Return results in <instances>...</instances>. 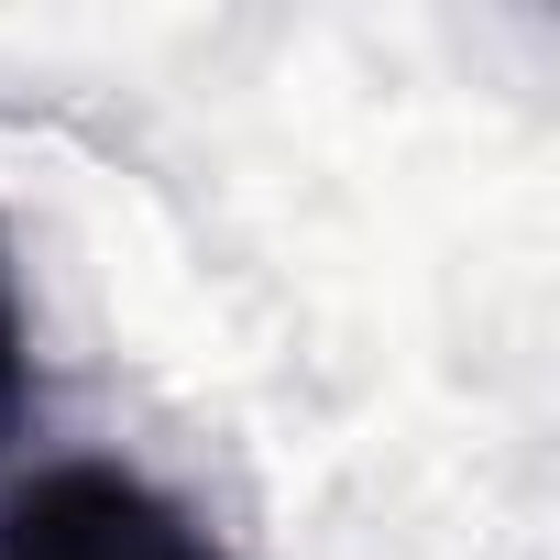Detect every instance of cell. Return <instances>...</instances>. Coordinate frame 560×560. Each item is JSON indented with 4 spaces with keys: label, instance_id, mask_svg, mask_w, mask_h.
Here are the masks:
<instances>
[{
    "label": "cell",
    "instance_id": "6da1fadb",
    "mask_svg": "<svg viewBox=\"0 0 560 560\" xmlns=\"http://www.w3.org/2000/svg\"><path fill=\"white\" fill-rule=\"evenodd\" d=\"M0 560H242V549L143 462L67 451L0 483Z\"/></svg>",
    "mask_w": 560,
    "mask_h": 560
},
{
    "label": "cell",
    "instance_id": "7a4b0ae2",
    "mask_svg": "<svg viewBox=\"0 0 560 560\" xmlns=\"http://www.w3.org/2000/svg\"><path fill=\"white\" fill-rule=\"evenodd\" d=\"M23 407H34V298H23L12 231H0V440L23 429Z\"/></svg>",
    "mask_w": 560,
    "mask_h": 560
}]
</instances>
